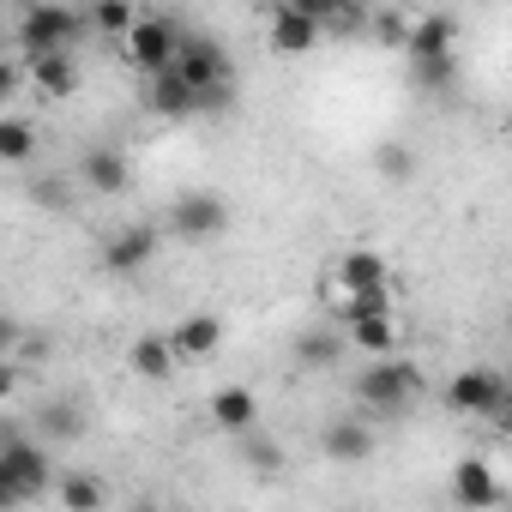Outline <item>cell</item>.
I'll return each instance as SVG.
<instances>
[{
  "mask_svg": "<svg viewBox=\"0 0 512 512\" xmlns=\"http://www.w3.org/2000/svg\"><path fill=\"white\" fill-rule=\"evenodd\" d=\"M55 482V464H49V440L37 434H0V506H25V500H43Z\"/></svg>",
  "mask_w": 512,
  "mask_h": 512,
  "instance_id": "1",
  "label": "cell"
},
{
  "mask_svg": "<svg viewBox=\"0 0 512 512\" xmlns=\"http://www.w3.org/2000/svg\"><path fill=\"white\" fill-rule=\"evenodd\" d=\"M416 398H422V374L404 356H374V368L356 374V404L368 416H404Z\"/></svg>",
  "mask_w": 512,
  "mask_h": 512,
  "instance_id": "2",
  "label": "cell"
},
{
  "mask_svg": "<svg viewBox=\"0 0 512 512\" xmlns=\"http://www.w3.org/2000/svg\"><path fill=\"white\" fill-rule=\"evenodd\" d=\"M175 73L205 97V115H211V109H229V97H235V67H229L223 43H211V37H187L181 55H175Z\"/></svg>",
  "mask_w": 512,
  "mask_h": 512,
  "instance_id": "3",
  "label": "cell"
},
{
  "mask_svg": "<svg viewBox=\"0 0 512 512\" xmlns=\"http://www.w3.org/2000/svg\"><path fill=\"white\" fill-rule=\"evenodd\" d=\"M79 31H85V19L73 13V7H61V0H37V7L19 19V55L31 61V55H55V49H73L79 43Z\"/></svg>",
  "mask_w": 512,
  "mask_h": 512,
  "instance_id": "4",
  "label": "cell"
},
{
  "mask_svg": "<svg viewBox=\"0 0 512 512\" xmlns=\"http://www.w3.org/2000/svg\"><path fill=\"white\" fill-rule=\"evenodd\" d=\"M506 398H512V380H506L500 368H458V374L446 380V404H452L458 416H488V422H500Z\"/></svg>",
  "mask_w": 512,
  "mask_h": 512,
  "instance_id": "5",
  "label": "cell"
},
{
  "mask_svg": "<svg viewBox=\"0 0 512 512\" xmlns=\"http://www.w3.org/2000/svg\"><path fill=\"white\" fill-rule=\"evenodd\" d=\"M181 43H187V31H181L175 19H163V13H139V25L127 31V61H133L139 73H169L175 55H181Z\"/></svg>",
  "mask_w": 512,
  "mask_h": 512,
  "instance_id": "6",
  "label": "cell"
},
{
  "mask_svg": "<svg viewBox=\"0 0 512 512\" xmlns=\"http://www.w3.org/2000/svg\"><path fill=\"white\" fill-rule=\"evenodd\" d=\"M163 223H169V235H181V241H211V235L229 229V205H223V193L193 187V193H181V199L169 205Z\"/></svg>",
  "mask_w": 512,
  "mask_h": 512,
  "instance_id": "7",
  "label": "cell"
},
{
  "mask_svg": "<svg viewBox=\"0 0 512 512\" xmlns=\"http://www.w3.org/2000/svg\"><path fill=\"white\" fill-rule=\"evenodd\" d=\"M151 253H157V229H151V223H121V229L103 241V272L133 278V272L151 266Z\"/></svg>",
  "mask_w": 512,
  "mask_h": 512,
  "instance_id": "8",
  "label": "cell"
},
{
  "mask_svg": "<svg viewBox=\"0 0 512 512\" xmlns=\"http://www.w3.org/2000/svg\"><path fill=\"white\" fill-rule=\"evenodd\" d=\"M145 109L163 121H193V115H205V97L169 67V73H145Z\"/></svg>",
  "mask_w": 512,
  "mask_h": 512,
  "instance_id": "9",
  "label": "cell"
},
{
  "mask_svg": "<svg viewBox=\"0 0 512 512\" xmlns=\"http://www.w3.org/2000/svg\"><path fill=\"white\" fill-rule=\"evenodd\" d=\"M320 37H326V19L290 7V0H278V13H272V49L278 55H308Z\"/></svg>",
  "mask_w": 512,
  "mask_h": 512,
  "instance_id": "10",
  "label": "cell"
},
{
  "mask_svg": "<svg viewBox=\"0 0 512 512\" xmlns=\"http://www.w3.org/2000/svg\"><path fill=\"white\" fill-rule=\"evenodd\" d=\"M320 452H326L332 464H368V458H374V428H368L362 416H338V422H326Z\"/></svg>",
  "mask_w": 512,
  "mask_h": 512,
  "instance_id": "11",
  "label": "cell"
},
{
  "mask_svg": "<svg viewBox=\"0 0 512 512\" xmlns=\"http://www.w3.org/2000/svg\"><path fill=\"white\" fill-rule=\"evenodd\" d=\"M79 181H85L91 193H127L133 169H127V157H121L115 145H91V151L79 157Z\"/></svg>",
  "mask_w": 512,
  "mask_h": 512,
  "instance_id": "12",
  "label": "cell"
},
{
  "mask_svg": "<svg viewBox=\"0 0 512 512\" xmlns=\"http://www.w3.org/2000/svg\"><path fill=\"white\" fill-rule=\"evenodd\" d=\"M344 344H350V332H344L338 320H332V326H308V332L296 338V368H308V374H320V368H338Z\"/></svg>",
  "mask_w": 512,
  "mask_h": 512,
  "instance_id": "13",
  "label": "cell"
},
{
  "mask_svg": "<svg viewBox=\"0 0 512 512\" xmlns=\"http://www.w3.org/2000/svg\"><path fill=\"white\" fill-rule=\"evenodd\" d=\"M211 422L223 434H247L253 422H260V398H253V386H223L211 392Z\"/></svg>",
  "mask_w": 512,
  "mask_h": 512,
  "instance_id": "14",
  "label": "cell"
},
{
  "mask_svg": "<svg viewBox=\"0 0 512 512\" xmlns=\"http://www.w3.org/2000/svg\"><path fill=\"white\" fill-rule=\"evenodd\" d=\"M452 500H458V506H494V500H500L494 470H488L482 458H458V464H452Z\"/></svg>",
  "mask_w": 512,
  "mask_h": 512,
  "instance_id": "15",
  "label": "cell"
},
{
  "mask_svg": "<svg viewBox=\"0 0 512 512\" xmlns=\"http://www.w3.org/2000/svg\"><path fill=\"white\" fill-rule=\"evenodd\" d=\"M452 37H458V19L452 13H422L410 25V61H428V55H452Z\"/></svg>",
  "mask_w": 512,
  "mask_h": 512,
  "instance_id": "16",
  "label": "cell"
},
{
  "mask_svg": "<svg viewBox=\"0 0 512 512\" xmlns=\"http://www.w3.org/2000/svg\"><path fill=\"white\" fill-rule=\"evenodd\" d=\"M169 338H175L181 362H199V356H211V350L223 344V320H217V314H187Z\"/></svg>",
  "mask_w": 512,
  "mask_h": 512,
  "instance_id": "17",
  "label": "cell"
},
{
  "mask_svg": "<svg viewBox=\"0 0 512 512\" xmlns=\"http://www.w3.org/2000/svg\"><path fill=\"white\" fill-rule=\"evenodd\" d=\"M31 79H37L43 97H73V91H79V67H73L67 49H55V55H31Z\"/></svg>",
  "mask_w": 512,
  "mask_h": 512,
  "instance_id": "18",
  "label": "cell"
},
{
  "mask_svg": "<svg viewBox=\"0 0 512 512\" xmlns=\"http://www.w3.org/2000/svg\"><path fill=\"white\" fill-rule=\"evenodd\" d=\"M332 278H338L344 290H368V284H386V260H380L374 247H350V253H338Z\"/></svg>",
  "mask_w": 512,
  "mask_h": 512,
  "instance_id": "19",
  "label": "cell"
},
{
  "mask_svg": "<svg viewBox=\"0 0 512 512\" xmlns=\"http://www.w3.org/2000/svg\"><path fill=\"white\" fill-rule=\"evenodd\" d=\"M350 332V344L374 362V356H398V326H392V314H368V320H350L344 326Z\"/></svg>",
  "mask_w": 512,
  "mask_h": 512,
  "instance_id": "20",
  "label": "cell"
},
{
  "mask_svg": "<svg viewBox=\"0 0 512 512\" xmlns=\"http://www.w3.org/2000/svg\"><path fill=\"white\" fill-rule=\"evenodd\" d=\"M127 362H133V374H139V380H169V374H175V362H181V350H175V338H139Z\"/></svg>",
  "mask_w": 512,
  "mask_h": 512,
  "instance_id": "21",
  "label": "cell"
},
{
  "mask_svg": "<svg viewBox=\"0 0 512 512\" xmlns=\"http://www.w3.org/2000/svg\"><path fill=\"white\" fill-rule=\"evenodd\" d=\"M37 434L55 446V440H79L85 434V416H79V404H67V398H43V410H37Z\"/></svg>",
  "mask_w": 512,
  "mask_h": 512,
  "instance_id": "22",
  "label": "cell"
},
{
  "mask_svg": "<svg viewBox=\"0 0 512 512\" xmlns=\"http://www.w3.org/2000/svg\"><path fill=\"white\" fill-rule=\"evenodd\" d=\"M103 500H109V488H103L97 476H61V482H55V506H61V512H97Z\"/></svg>",
  "mask_w": 512,
  "mask_h": 512,
  "instance_id": "23",
  "label": "cell"
},
{
  "mask_svg": "<svg viewBox=\"0 0 512 512\" xmlns=\"http://www.w3.org/2000/svg\"><path fill=\"white\" fill-rule=\"evenodd\" d=\"M133 25H139V7H133V0H97V7H91V31H97V37H121V43H127Z\"/></svg>",
  "mask_w": 512,
  "mask_h": 512,
  "instance_id": "24",
  "label": "cell"
},
{
  "mask_svg": "<svg viewBox=\"0 0 512 512\" xmlns=\"http://www.w3.org/2000/svg\"><path fill=\"white\" fill-rule=\"evenodd\" d=\"M0 157H7L13 169H25V163L37 157V133H31V121H19V115L0 121Z\"/></svg>",
  "mask_w": 512,
  "mask_h": 512,
  "instance_id": "25",
  "label": "cell"
},
{
  "mask_svg": "<svg viewBox=\"0 0 512 512\" xmlns=\"http://www.w3.org/2000/svg\"><path fill=\"white\" fill-rule=\"evenodd\" d=\"M290 7L326 19V31H356V25H362V7H356V0H290Z\"/></svg>",
  "mask_w": 512,
  "mask_h": 512,
  "instance_id": "26",
  "label": "cell"
},
{
  "mask_svg": "<svg viewBox=\"0 0 512 512\" xmlns=\"http://www.w3.org/2000/svg\"><path fill=\"white\" fill-rule=\"evenodd\" d=\"M235 440H241V464H253V470H260V476H272V470L284 464V452H278L272 440H260V434H253V428H247V434H235Z\"/></svg>",
  "mask_w": 512,
  "mask_h": 512,
  "instance_id": "27",
  "label": "cell"
},
{
  "mask_svg": "<svg viewBox=\"0 0 512 512\" xmlns=\"http://www.w3.org/2000/svg\"><path fill=\"white\" fill-rule=\"evenodd\" d=\"M410 25H416V19H404V13L386 7V13H374L368 31H374V43H386V49H410Z\"/></svg>",
  "mask_w": 512,
  "mask_h": 512,
  "instance_id": "28",
  "label": "cell"
},
{
  "mask_svg": "<svg viewBox=\"0 0 512 512\" xmlns=\"http://www.w3.org/2000/svg\"><path fill=\"white\" fill-rule=\"evenodd\" d=\"M374 163H380L386 181H410V175H416V157H410V145H398V139H386V145L374 151Z\"/></svg>",
  "mask_w": 512,
  "mask_h": 512,
  "instance_id": "29",
  "label": "cell"
},
{
  "mask_svg": "<svg viewBox=\"0 0 512 512\" xmlns=\"http://www.w3.org/2000/svg\"><path fill=\"white\" fill-rule=\"evenodd\" d=\"M452 73H458V61H452V55H428V61H416V85H422V91H446V85H452Z\"/></svg>",
  "mask_w": 512,
  "mask_h": 512,
  "instance_id": "30",
  "label": "cell"
},
{
  "mask_svg": "<svg viewBox=\"0 0 512 512\" xmlns=\"http://www.w3.org/2000/svg\"><path fill=\"white\" fill-rule=\"evenodd\" d=\"M500 428H506V434H512V398H506V410H500Z\"/></svg>",
  "mask_w": 512,
  "mask_h": 512,
  "instance_id": "31",
  "label": "cell"
}]
</instances>
